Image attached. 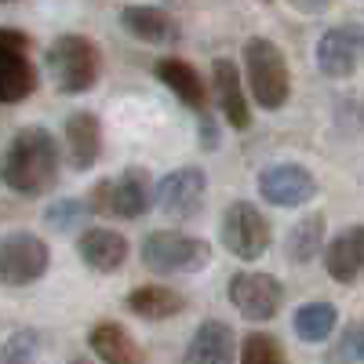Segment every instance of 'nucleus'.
Returning <instances> with one entry per match:
<instances>
[{"label": "nucleus", "instance_id": "nucleus-29", "mask_svg": "<svg viewBox=\"0 0 364 364\" xmlns=\"http://www.w3.org/2000/svg\"><path fill=\"white\" fill-rule=\"evenodd\" d=\"M200 132H204V146H215V120H208V117H204Z\"/></svg>", "mask_w": 364, "mask_h": 364}, {"label": "nucleus", "instance_id": "nucleus-28", "mask_svg": "<svg viewBox=\"0 0 364 364\" xmlns=\"http://www.w3.org/2000/svg\"><path fill=\"white\" fill-rule=\"evenodd\" d=\"M291 4H295L299 11H306V15H321V11L331 8V0H291Z\"/></svg>", "mask_w": 364, "mask_h": 364}, {"label": "nucleus", "instance_id": "nucleus-25", "mask_svg": "<svg viewBox=\"0 0 364 364\" xmlns=\"http://www.w3.org/2000/svg\"><path fill=\"white\" fill-rule=\"evenodd\" d=\"M41 331L37 328H18L4 339L0 346V364H33L37 353H41Z\"/></svg>", "mask_w": 364, "mask_h": 364}, {"label": "nucleus", "instance_id": "nucleus-20", "mask_svg": "<svg viewBox=\"0 0 364 364\" xmlns=\"http://www.w3.org/2000/svg\"><path fill=\"white\" fill-rule=\"evenodd\" d=\"M124 306L142 321H171L186 310V295L168 288V284H142V288L128 291Z\"/></svg>", "mask_w": 364, "mask_h": 364}, {"label": "nucleus", "instance_id": "nucleus-19", "mask_svg": "<svg viewBox=\"0 0 364 364\" xmlns=\"http://www.w3.org/2000/svg\"><path fill=\"white\" fill-rule=\"evenodd\" d=\"M120 26L142 44H175L182 37V26L171 11L154 4H128L120 11Z\"/></svg>", "mask_w": 364, "mask_h": 364}, {"label": "nucleus", "instance_id": "nucleus-5", "mask_svg": "<svg viewBox=\"0 0 364 364\" xmlns=\"http://www.w3.org/2000/svg\"><path fill=\"white\" fill-rule=\"evenodd\" d=\"M91 215H117V219H142L154 204V178L146 168H128L109 182H99L84 200Z\"/></svg>", "mask_w": 364, "mask_h": 364}, {"label": "nucleus", "instance_id": "nucleus-1", "mask_svg": "<svg viewBox=\"0 0 364 364\" xmlns=\"http://www.w3.org/2000/svg\"><path fill=\"white\" fill-rule=\"evenodd\" d=\"M58 142L48 128H18L0 154V182L18 197H41L58 178Z\"/></svg>", "mask_w": 364, "mask_h": 364}, {"label": "nucleus", "instance_id": "nucleus-16", "mask_svg": "<svg viewBox=\"0 0 364 364\" xmlns=\"http://www.w3.org/2000/svg\"><path fill=\"white\" fill-rule=\"evenodd\" d=\"M211 91H215L223 120L230 128L245 132L252 124V109H248V95H245V84H240L237 63H230V58H215L211 63Z\"/></svg>", "mask_w": 364, "mask_h": 364}, {"label": "nucleus", "instance_id": "nucleus-27", "mask_svg": "<svg viewBox=\"0 0 364 364\" xmlns=\"http://www.w3.org/2000/svg\"><path fill=\"white\" fill-rule=\"evenodd\" d=\"M360 357H364V331L357 321H350L343 328L339 343L324 353V364H360Z\"/></svg>", "mask_w": 364, "mask_h": 364}, {"label": "nucleus", "instance_id": "nucleus-3", "mask_svg": "<svg viewBox=\"0 0 364 364\" xmlns=\"http://www.w3.org/2000/svg\"><path fill=\"white\" fill-rule=\"evenodd\" d=\"M245 77L252 87V99L262 109H281L291 95V70L284 51L269 37H252L245 44Z\"/></svg>", "mask_w": 364, "mask_h": 364}, {"label": "nucleus", "instance_id": "nucleus-6", "mask_svg": "<svg viewBox=\"0 0 364 364\" xmlns=\"http://www.w3.org/2000/svg\"><path fill=\"white\" fill-rule=\"evenodd\" d=\"M219 240L223 248L240 259V262H255L269 252L273 245V230H269V219L252 204V200H233L223 219H219Z\"/></svg>", "mask_w": 364, "mask_h": 364}, {"label": "nucleus", "instance_id": "nucleus-13", "mask_svg": "<svg viewBox=\"0 0 364 364\" xmlns=\"http://www.w3.org/2000/svg\"><path fill=\"white\" fill-rule=\"evenodd\" d=\"M77 255L87 269H95V273H117L128 262L132 245H128L124 233H117L109 226H91L77 237Z\"/></svg>", "mask_w": 364, "mask_h": 364}, {"label": "nucleus", "instance_id": "nucleus-24", "mask_svg": "<svg viewBox=\"0 0 364 364\" xmlns=\"http://www.w3.org/2000/svg\"><path fill=\"white\" fill-rule=\"evenodd\" d=\"M237 364H288V353L277 336L269 331H248L237 343Z\"/></svg>", "mask_w": 364, "mask_h": 364}, {"label": "nucleus", "instance_id": "nucleus-2", "mask_svg": "<svg viewBox=\"0 0 364 364\" xmlns=\"http://www.w3.org/2000/svg\"><path fill=\"white\" fill-rule=\"evenodd\" d=\"M48 73L63 95H84L102 77V51L84 33H63L48 48Z\"/></svg>", "mask_w": 364, "mask_h": 364}, {"label": "nucleus", "instance_id": "nucleus-22", "mask_svg": "<svg viewBox=\"0 0 364 364\" xmlns=\"http://www.w3.org/2000/svg\"><path fill=\"white\" fill-rule=\"evenodd\" d=\"M284 248H288V259L295 266H310L321 255V248H324V215L321 211H310V215H302L291 226Z\"/></svg>", "mask_w": 364, "mask_h": 364}, {"label": "nucleus", "instance_id": "nucleus-7", "mask_svg": "<svg viewBox=\"0 0 364 364\" xmlns=\"http://www.w3.org/2000/svg\"><path fill=\"white\" fill-rule=\"evenodd\" d=\"M51 266V248L48 240L29 233V230H15L0 237V284L4 288H29L37 284Z\"/></svg>", "mask_w": 364, "mask_h": 364}, {"label": "nucleus", "instance_id": "nucleus-11", "mask_svg": "<svg viewBox=\"0 0 364 364\" xmlns=\"http://www.w3.org/2000/svg\"><path fill=\"white\" fill-rule=\"evenodd\" d=\"M259 197L273 208H302L317 197V178L302 164H269L259 171Z\"/></svg>", "mask_w": 364, "mask_h": 364}, {"label": "nucleus", "instance_id": "nucleus-4", "mask_svg": "<svg viewBox=\"0 0 364 364\" xmlns=\"http://www.w3.org/2000/svg\"><path fill=\"white\" fill-rule=\"evenodd\" d=\"M139 259L146 269L164 273V277L168 273H200L211 262V245L204 237L182 233V230H154L142 240Z\"/></svg>", "mask_w": 364, "mask_h": 364}, {"label": "nucleus", "instance_id": "nucleus-23", "mask_svg": "<svg viewBox=\"0 0 364 364\" xmlns=\"http://www.w3.org/2000/svg\"><path fill=\"white\" fill-rule=\"evenodd\" d=\"M336 324H339V310L331 306V302H324V299L299 306V310H295V321H291L295 336H299L302 343H324L331 331H336Z\"/></svg>", "mask_w": 364, "mask_h": 364}, {"label": "nucleus", "instance_id": "nucleus-30", "mask_svg": "<svg viewBox=\"0 0 364 364\" xmlns=\"http://www.w3.org/2000/svg\"><path fill=\"white\" fill-rule=\"evenodd\" d=\"M70 364H99V360H91V357H77V360H70Z\"/></svg>", "mask_w": 364, "mask_h": 364}, {"label": "nucleus", "instance_id": "nucleus-18", "mask_svg": "<svg viewBox=\"0 0 364 364\" xmlns=\"http://www.w3.org/2000/svg\"><path fill=\"white\" fill-rule=\"evenodd\" d=\"M66 154L73 171H91L102 157V124L91 109H77L66 117Z\"/></svg>", "mask_w": 364, "mask_h": 364}, {"label": "nucleus", "instance_id": "nucleus-14", "mask_svg": "<svg viewBox=\"0 0 364 364\" xmlns=\"http://www.w3.org/2000/svg\"><path fill=\"white\" fill-rule=\"evenodd\" d=\"M182 364H237V331L233 324L208 317L193 339L186 343V353H182Z\"/></svg>", "mask_w": 364, "mask_h": 364}, {"label": "nucleus", "instance_id": "nucleus-26", "mask_svg": "<svg viewBox=\"0 0 364 364\" xmlns=\"http://www.w3.org/2000/svg\"><path fill=\"white\" fill-rule=\"evenodd\" d=\"M87 215H91V211H87V204H84V200H77V197H63V200L48 204L44 223H48L51 230H58V233H73Z\"/></svg>", "mask_w": 364, "mask_h": 364}, {"label": "nucleus", "instance_id": "nucleus-21", "mask_svg": "<svg viewBox=\"0 0 364 364\" xmlns=\"http://www.w3.org/2000/svg\"><path fill=\"white\" fill-rule=\"evenodd\" d=\"M154 77L171 91L182 106H190V109H204L208 106V91H204L200 73L190 63H182V58H161V63L154 66Z\"/></svg>", "mask_w": 364, "mask_h": 364}, {"label": "nucleus", "instance_id": "nucleus-15", "mask_svg": "<svg viewBox=\"0 0 364 364\" xmlns=\"http://www.w3.org/2000/svg\"><path fill=\"white\" fill-rule=\"evenodd\" d=\"M324 255V269L336 284H357L360 269H364V230L353 223L346 230H339L336 237L321 248Z\"/></svg>", "mask_w": 364, "mask_h": 364}, {"label": "nucleus", "instance_id": "nucleus-9", "mask_svg": "<svg viewBox=\"0 0 364 364\" xmlns=\"http://www.w3.org/2000/svg\"><path fill=\"white\" fill-rule=\"evenodd\" d=\"M230 302L245 321H273L284 306V284L262 269H240L230 277Z\"/></svg>", "mask_w": 364, "mask_h": 364}, {"label": "nucleus", "instance_id": "nucleus-10", "mask_svg": "<svg viewBox=\"0 0 364 364\" xmlns=\"http://www.w3.org/2000/svg\"><path fill=\"white\" fill-rule=\"evenodd\" d=\"M204 197H208V175L197 164L168 171L157 182V190H154L157 208L164 211V215H171V219H193L200 211V204H204Z\"/></svg>", "mask_w": 364, "mask_h": 364}, {"label": "nucleus", "instance_id": "nucleus-12", "mask_svg": "<svg viewBox=\"0 0 364 364\" xmlns=\"http://www.w3.org/2000/svg\"><path fill=\"white\" fill-rule=\"evenodd\" d=\"M360 51H364V37H360L357 22L331 26L328 33L317 41V66L331 80H346L360 66Z\"/></svg>", "mask_w": 364, "mask_h": 364}, {"label": "nucleus", "instance_id": "nucleus-17", "mask_svg": "<svg viewBox=\"0 0 364 364\" xmlns=\"http://www.w3.org/2000/svg\"><path fill=\"white\" fill-rule=\"evenodd\" d=\"M87 346L99 364H146V350L120 321H99L87 331Z\"/></svg>", "mask_w": 364, "mask_h": 364}, {"label": "nucleus", "instance_id": "nucleus-8", "mask_svg": "<svg viewBox=\"0 0 364 364\" xmlns=\"http://www.w3.org/2000/svg\"><path fill=\"white\" fill-rule=\"evenodd\" d=\"M33 44L22 29L0 26V106L26 102L37 91L41 73L33 66Z\"/></svg>", "mask_w": 364, "mask_h": 364}]
</instances>
